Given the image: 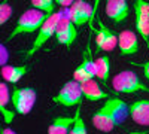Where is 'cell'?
<instances>
[{
  "label": "cell",
  "mask_w": 149,
  "mask_h": 134,
  "mask_svg": "<svg viewBox=\"0 0 149 134\" xmlns=\"http://www.w3.org/2000/svg\"><path fill=\"white\" fill-rule=\"evenodd\" d=\"M49 18V15L43 14V12L37 10L34 8H30L27 10L22 12V15L18 18L15 27L12 28V31L9 33V37L8 40H12L15 39L17 36L19 34H29V33H33V31H39L40 27L45 24V21Z\"/></svg>",
  "instance_id": "6da1fadb"
},
{
  "label": "cell",
  "mask_w": 149,
  "mask_h": 134,
  "mask_svg": "<svg viewBox=\"0 0 149 134\" xmlns=\"http://www.w3.org/2000/svg\"><path fill=\"white\" fill-rule=\"evenodd\" d=\"M112 88L119 94H137V92H149V87L145 85L137 73L133 70H122L112 79Z\"/></svg>",
  "instance_id": "7a4b0ae2"
},
{
  "label": "cell",
  "mask_w": 149,
  "mask_h": 134,
  "mask_svg": "<svg viewBox=\"0 0 149 134\" xmlns=\"http://www.w3.org/2000/svg\"><path fill=\"white\" fill-rule=\"evenodd\" d=\"M37 99V92L31 87H14L12 90V107L17 115L26 116L31 112Z\"/></svg>",
  "instance_id": "3957f363"
},
{
  "label": "cell",
  "mask_w": 149,
  "mask_h": 134,
  "mask_svg": "<svg viewBox=\"0 0 149 134\" xmlns=\"http://www.w3.org/2000/svg\"><path fill=\"white\" fill-rule=\"evenodd\" d=\"M84 100V94H82V83L76 81H67L61 90L52 97V101L55 104L64 106V107H74V106H81Z\"/></svg>",
  "instance_id": "277c9868"
},
{
  "label": "cell",
  "mask_w": 149,
  "mask_h": 134,
  "mask_svg": "<svg viewBox=\"0 0 149 134\" xmlns=\"http://www.w3.org/2000/svg\"><path fill=\"white\" fill-rule=\"evenodd\" d=\"M60 21L55 31V39L60 45H64L66 48H70L72 43L78 37V27L73 24L70 18V8H64L58 10Z\"/></svg>",
  "instance_id": "5b68a950"
},
{
  "label": "cell",
  "mask_w": 149,
  "mask_h": 134,
  "mask_svg": "<svg viewBox=\"0 0 149 134\" xmlns=\"http://www.w3.org/2000/svg\"><path fill=\"white\" fill-rule=\"evenodd\" d=\"M58 21H60V14H58V12H55L54 15H51L45 21V24L40 27V30L37 31V36L34 37V40L31 43V48L26 52V60L31 58L36 52H39L51 37H55V31H57Z\"/></svg>",
  "instance_id": "8992f818"
},
{
  "label": "cell",
  "mask_w": 149,
  "mask_h": 134,
  "mask_svg": "<svg viewBox=\"0 0 149 134\" xmlns=\"http://www.w3.org/2000/svg\"><path fill=\"white\" fill-rule=\"evenodd\" d=\"M91 121H93V125L98 131H103V133H109L113 128L119 127L115 118V110H113V97L107 99L103 103V106L93 113Z\"/></svg>",
  "instance_id": "52a82bcc"
},
{
  "label": "cell",
  "mask_w": 149,
  "mask_h": 134,
  "mask_svg": "<svg viewBox=\"0 0 149 134\" xmlns=\"http://www.w3.org/2000/svg\"><path fill=\"white\" fill-rule=\"evenodd\" d=\"M95 76H97L95 60H93V55H91V51H90V42H88L84 54H82L81 64L73 72V81H76L79 83H85L88 81H93Z\"/></svg>",
  "instance_id": "ba28073f"
},
{
  "label": "cell",
  "mask_w": 149,
  "mask_h": 134,
  "mask_svg": "<svg viewBox=\"0 0 149 134\" xmlns=\"http://www.w3.org/2000/svg\"><path fill=\"white\" fill-rule=\"evenodd\" d=\"M134 15H136V28H137V33L145 40L148 49H149V2H146V0H136Z\"/></svg>",
  "instance_id": "9c48e42d"
},
{
  "label": "cell",
  "mask_w": 149,
  "mask_h": 134,
  "mask_svg": "<svg viewBox=\"0 0 149 134\" xmlns=\"http://www.w3.org/2000/svg\"><path fill=\"white\" fill-rule=\"evenodd\" d=\"M97 5L98 2L95 0L94 6L88 2H84V0H74L73 6L70 8V18L73 21V24L76 27H82L88 22L93 17V14L97 9Z\"/></svg>",
  "instance_id": "30bf717a"
},
{
  "label": "cell",
  "mask_w": 149,
  "mask_h": 134,
  "mask_svg": "<svg viewBox=\"0 0 149 134\" xmlns=\"http://www.w3.org/2000/svg\"><path fill=\"white\" fill-rule=\"evenodd\" d=\"M118 46V36L102 21H98V28L95 33V48L97 51H113Z\"/></svg>",
  "instance_id": "8fae6325"
},
{
  "label": "cell",
  "mask_w": 149,
  "mask_h": 134,
  "mask_svg": "<svg viewBox=\"0 0 149 134\" xmlns=\"http://www.w3.org/2000/svg\"><path fill=\"white\" fill-rule=\"evenodd\" d=\"M104 12L109 19H112L116 24H121L128 18L130 6L125 0H107L104 6Z\"/></svg>",
  "instance_id": "7c38bea8"
},
{
  "label": "cell",
  "mask_w": 149,
  "mask_h": 134,
  "mask_svg": "<svg viewBox=\"0 0 149 134\" xmlns=\"http://www.w3.org/2000/svg\"><path fill=\"white\" fill-rule=\"evenodd\" d=\"M118 48L121 55H134L139 52V37L131 30H124L118 34Z\"/></svg>",
  "instance_id": "4fadbf2b"
},
{
  "label": "cell",
  "mask_w": 149,
  "mask_h": 134,
  "mask_svg": "<svg viewBox=\"0 0 149 134\" xmlns=\"http://www.w3.org/2000/svg\"><path fill=\"white\" fill-rule=\"evenodd\" d=\"M130 118L137 125L149 127V100L140 99L130 104Z\"/></svg>",
  "instance_id": "5bb4252c"
},
{
  "label": "cell",
  "mask_w": 149,
  "mask_h": 134,
  "mask_svg": "<svg viewBox=\"0 0 149 134\" xmlns=\"http://www.w3.org/2000/svg\"><path fill=\"white\" fill-rule=\"evenodd\" d=\"M30 64H19V66H5L0 70V75L3 78V82L8 83H18L24 76L30 72Z\"/></svg>",
  "instance_id": "9a60e30c"
},
{
  "label": "cell",
  "mask_w": 149,
  "mask_h": 134,
  "mask_svg": "<svg viewBox=\"0 0 149 134\" xmlns=\"http://www.w3.org/2000/svg\"><path fill=\"white\" fill-rule=\"evenodd\" d=\"M82 94H84V99L88 101H102V100L106 101L107 99H110V95L104 90H102L98 82L94 79L82 83Z\"/></svg>",
  "instance_id": "2e32d148"
},
{
  "label": "cell",
  "mask_w": 149,
  "mask_h": 134,
  "mask_svg": "<svg viewBox=\"0 0 149 134\" xmlns=\"http://www.w3.org/2000/svg\"><path fill=\"white\" fill-rule=\"evenodd\" d=\"M10 99H12V92H9L6 82H0V113H2V118L8 125L14 122L15 115H17L14 110L8 109V103Z\"/></svg>",
  "instance_id": "e0dca14e"
},
{
  "label": "cell",
  "mask_w": 149,
  "mask_h": 134,
  "mask_svg": "<svg viewBox=\"0 0 149 134\" xmlns=\"http://www.w3.org/2000/svg\"><path fill=\"white\" fill-rule=\"evenodd\" d=\"M74 124L73 116H55L51 125L48 127V134H70L72 127Z\"/></svg>",
  "instance_id": "ac0fdd59"
},
{
  "label": "cell",
  "mask_w": 149,
  "mask_h": 134,
  "mask_svg": "<svg viewBox=\"0 0 149 134\" xmlns=\"http://www.w3.org/2000/svg\"><path fill=\"white\" fill-rule=\"evenodd\" d=\"M95 72H97V79L102 83L109 82L110 76V58L107 55H100L95 58Z\"/></svg>",
  "instance_id": "d6986e66"
},
{
  "label": "cell",
  "mask_w": 149,
  "mask_h": 134,
  "mask_svg": "<svg viewBox=\"0 0 149 134\" xmlns=\"http://www.w3.org/2000/svg\"><path fill=\"white\" fill-rule=\"evenodd\" d=\"M55 0H31V8L37 9V10H40L43 12V14L46 15H54L55 14Z\"/></svg>",
  "instance_id": "ffe728a7"
},
{
  "label": "cell",
  "mask_w": 149,
  "mask_h": 134,
  "mask_svg": "<svg viewBox=\"0 0 149 134\" xmlns=\"http://www.w3.org/2000/svg\"><path fill=\"white\" fill-rule=\"evenodd\" d=\"M81 106H78L76 112H74V124L72 127V131L70 134H88V130H86V125H85V121L82 118V113H81Z\"/></svg>",
  "instance_id": "44dd1931"
},
{
  "label": "cell",
  "mask_w": 149,
  "mask_h": 134,
  "mask_svg": "<svg viewBox=\"0 0 149 134\" xmlns=\"http://www.w3.org/2000/svg\"><path fill=\"white\" fill-rule=\"evenodd\" d=\"M12 14H14V9L8 2H2L0 3V24L5 26V24L10 19Z\"/></svg>",
  "instance_id": "7402d4cb"
},
{
  "label": "cell",
  "mask_w": 149,
  "mask_h": 134,
  "mask_svg": "<svg viewBox=\"0 0 149 134\" xmlns=\"http://www.w3.org/2000/svg\"><path fill=\"white\" fill-rule=\"evenodd\" d=\"M0 52H2V58H0V64H2V67H5V66H8L6 63H8V58H9V54H8L6 48H5V43L0 45Z\"/></svg>",
  "instance_id": "603a6c76"
},
{
  "label": "cell",
  "mask_w": 149,
  "mask_h": 134,
  "mask_svg": "<svg viewBox=\"0 0 149 134\" xmlns=\"http://www.w3.org/2000/svg\"><path fill=\"white\" fill-rule=\"evenodd\" d=\"M137 66L143 69L145 78H146V79H149V61H146V63H142V64H137Z\"/></svg>",
  "instance_id": "cb8c5ba5"
},
{
  "label": "cell",
  "mask_w": 149,
  "mask_h": 134,
  "mask_svg": "<svg viewBox=\"0 0 149 134\" xmlns=\"http://www.w3.org/2000/svg\"><path fill=\"white\" fill-rule=\"evenodd\" d=\"M0 134H15V131L9 127H6V128H0Z\"/></svg>",
  "instance_id": "d4e9b609"
},
{
  "label": "cell",
  "mask_w": 149,
  "mask_h": 134,
  "mask_svg": "<svg viewBox=\"0 0 149 134\" xmlns=\"http://www.w3.org/2000/svg\"><path fill=\"white\" fill-rule=\"evenodd\" d=\"M128 134H148L146 131H131V133H128Z\"/></svg>",
  "instance_id": "484cf974"
}]
</instances>
